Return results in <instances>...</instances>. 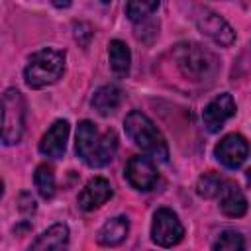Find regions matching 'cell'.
<instances>
[{"instance_id":"9","label":"cell","mask_w":251,"mask_h":251,"mask_svg":"<svg viewBox=\"0 0 251 251\" xmlns=\"http://www.w3.org/2000/svg\"><path fill=\"white\" fill-rule=\"evenodd\" d=\"M233 114H235V102H233L231 94L224 92L206 104V108L202 112V120H204V126L208 127V131H220L224 127V124Z\"/></svg>"},{"instance_id":"22","label":"cell","mask_w":251,"mask_h":251,"mask_svg":"<svg viewBox=\"0 0 251 251\" xmlns=\"http://www.w3.org/2000/svg\"><path fill=\"white\" fill-rule=\"evenodd\" d=\"M159 8V2H127L126 4V12H127V18L133 22V24H143L149 20V16L153 12H157Z\"/></svg>"},{"instance_id":"7","label":"cell","mask_w":251,"mask_h":251,"mask_svg":"<svg viewBox=\"0 0 251 251\" xmlns=\"http://www.w3.org/2000/svg\"><path fill=\"white\" fill-rule=\"evenodd\" d=\"M214 153H216V159L224 167L237 169L243 165V161L249 155V143L241 133H229L216 145Z\"/></svg>"},{"instance_id":"15","label":"cell","mask_w":251,"mask_h":251,"mask_svg":"<svg viewBox=\"0 0 251 251\" xmlns=\"http://www.w3.org/2000/svg\"><path fill=\"white\" fill-rule=\"evenodd\" d=\"M122 98H124V92L116 84H104L94 92L90 104L100 116H110L120 108Z\"/></svg>"},{"instance_id":"18","label":"cell","mask_w":251,"mask_h":251,"mask_svg":"<svg viewBox=\"0 0 251 251\" xmlns=\"http://www.w3.org/2000/svg\"><path fill=\"white\" fill-rule=\"evenodd\" d=\"M116 149H118V135L114 129H108L104 135H100V141L94 149V155L92 159L88 161V167H104L108 165L114 155H116Z\"/></svg>"},{"instance_id":"17","label":"cell","mask_w":251,"mask_h":251,"mask_svg":"<svg viewBox=\"0 0 251 251\" xmlns=\"http://www.w3.org/2000/svg\"><path fill=\"white\" fill-rule=\"evenodd\" d=\"M108 57H110V69L118 78H126L129 73V65H131V53L129 47L120 41V39H112L108 45Z\"/></svg>"},{"instance_id":"3","label":"cell","mask_w":251,"mask_h":251,"mask_svg":"<svg viewBox=\"0 0 251 251\" xmlns=\"http://www.w3.org/2000/svg\"><path fill=\"white\" fill-rule=\"evenodd\" d=\"M65 73V51L45 47L35 51L24 71L25 84L29 88H45L57 82Z\"/></svg>"},{"instance_id":"11","label":"cell","mask_w":251,"mask_h":251,"mask_svg":"<svg viewBox=\"0 0 251 251\" xmlns=\"http://www.w3.org/2000/svg\"><path fill=\"white\" fill-rule=\"evenodd\" d=\"M67 137H69V122L67 120H57L43 133V137L39 141V151L45 157L61 159L65 149H67Z\"/></svg>"},{"instance_id":"4","label":"cell","mask_w":251,"mask_h":251,"mask_svg":"<svg viewBox=\"0 0 251 251\" xmlns=\"http://www.w3.org/2000/svg\"><path fill=\"white\" fill-rule=\"evenodd\" d=\"M25 122V102L20 90L8 88L2 96V141L14 145L24 133Z\"/></svg>"},{"instance_id":"12","label":"cell","mask_w":251,"mask_h":251,"mask_svg":"<svg viewBox=\"0 0 251 251\" xmlns=\"http://www.w3.org/2000/svg\"><path fill=\"white\" fill-rule=\"evenodd\" d=\"M69 247V227L65 224H53L47 227L27 251H67Z\"/></svg>"},{"instance_id":"8","label":"cell","mask_w":251,"mask_h":251,"mask_svg":"<svg viewBox=\"0 0 251 251\" xmlns=\"http://www.w3.org/2000/svg\"><path fill=\"white\" fill-rule=\"evenodd\" d=\"M126 178L137 190H151L157 184L159 175H157V169L151 163V159L133 155L126 163Z\"/></svg>"},{"instance_id":"10","label":"cell","mask_w":251,"mask_h":251,"mask_svg":"<svg viewBox=\"0 0 251 251\" xmlns=\"http://www.w3.org/2000/svg\"><path fill=\"white\" fill-rule=\"evenodd\" d=\"M112 198V186L106 178L102 176H94L90 178L84 188L80 190L76 202H78V208L84 210V212H92L96 208H100L102 204H106L108 200Z\"/></svg>"},{"instance_id":"16","label":"cell","mask_w":251,"mask_h":251,"mask_svg":"<svg viewBox=\"0 0 251 251\" xmlns=\"http://www.w3.org/2000/svg\"><path fill=\"white\" fill-rule=\"evenodd\" d=\"M100 141V135H98V127L90 122V120H82L76 127V153L78 157L88 165V161L92 159L94 155V149Z\"/></svg>"},{"instance_id":"5","label":"cell","mask_w":251,"mask_h":251,"mask_svg":"<svg viewBox=\"0 0 251 251\" xmlns=\"http://www.w3.org/2000/svg\"><path fill=\"white\" fill-rule=\"evenodd\" d=\"M184 237V227L178 220V216L169 210V208H159L153 214V224H151V239L159 247H173L180 243Z\"/></svg>"},{"instance_id":"2","label":"cell","mask_w":251,"mask_h":251,"mask_svg":"<svg viewBox=\"0 0 251 251\" xmlns=\"http://www.w3.org/2000/svg\"><path fill=\"white\" fill-rule=\"evenodd\" d=\"M173 57L176 61L178 71L194 82L214 78L220 69L216 55L198 43H178L173 51Z\"/></svg>"},{"instance_id":"19","label":"cell","mask_w":251,"mask_h":251,"mask_svg":"<svg viewBox=\"0 0 251 251\" xmlns=\"http://www.w3.org/2000/svg\"><path fill=\"white\" fill-rule=\"evenodd\" d=\"M33 182H35L37 192L43 198H51L55 194V173H53V167L39 165L35 169V173H33Z\"/></svg>"},{"instance_id":"14","label":"cell","mask_w":251,"mask_h":251,"mask_svg":"<svg viewBox=\"0 0 251 251\" xmlns=\"http://www.w3.org/2000/svg\"><path fill=\"white\" fill-rule=\"evenodd\" d=\"M127 233H129V220L126 216H116L104 222V226L96 233V241L100 245L114 247V245H120L127 237Z\"/></svg>"},{"instance_id":"24","label":"cell","mask_w":251,"mask_h":251,"mask_svg":"<svg viewBox=\"0 0 251 251\" xmlns=\"http://www.w3.org/2000/svg\"><path fill=\"white\" fill-rule=\"evenodd\" d=\"M245 176H247V180H249V182H251V169H249V171H247V173H245Z\"/></svg>"},{"instance_id":"6","label":"cell","mask_w":251,"mask_h":251,"mask_svg":"<svg viewBox=\"0 0 251 251\" xmlns=\"http://www.w3.org/2000/svg\"><path fill=\"white\" fill-rule=\"evenodd\" d=\"M196 25L200 29V33H204L206 37H210L214 43L218 45H231L235 41V31L233 27L216 12L212 10H202L198 16H196Z\"/></svg>"},{"instance_id":"21","label":"cell","mask_w":251,"mask_h":251,"mask_svg":"<svg viewBox=\"0 0 251 251\" xmlns=\"http://www.w3.org/2000/svg\"><path fill=\"white\" fill-rule=\"evenodd\" d=\"M212 251H245L243 235L239 231H235V229H226L214 241Z\"/></svg>"},{"instance_id":"23","label":"cell","mask_w":251,"mask_h":251,"mask_svg":"<svg viewBox=\"0 0 251 251\" xmlns=\"http://www.w3.org/2000/svg\"><path fill=\"white\" fill-rule=\"evenodd\" d=\"M20 210H22L24 214L35 212V200L31 198V194H27V192H22V194H20Z\"/></svg>"},{"instance_id":"20","label":"cell","mask_w":251,"mask_h":251,"mask_svg":"<svg viewBox=\"0 0 251 251\" xmlns=\"http://www.w3.org/2000/svg\"><path fill=\"white\" fill-rule=\"evenodd\" d=\"M226 180L218 173H204L196 182V192L204 198H216L222 194Z\"/></svg>"},{"instance_id":"1","label":"cell","mask_w":251,"mask_h":251,"mask_svg":"<svg viewBox=\"0 0 251 251\" xmlns=\"http://www.w3.org/2000/svg\"><path fill=\"white\" fill-rule=\"evenodd\" d=\"M124 129H126L127 137L149 157H153L157 161L169 159V147H167L163 133L157 129V126L145 114L131 110L124 120Z\"/></svg>"},{"instance_id":"13","label":"cell","mask_w":251,"mask_h":251,"mask_svg":"<svg viewBox=\"0 0 251 251\" xmlns=\"http://www.w3.org/2000/svg\"><path fill=\"white\" fill-rule=\"evenodd\" d=\"M220 208L229 218H241L247 212V200L235 182L226 180L222 194H220Z\"/></svg>"}]
</instances>
